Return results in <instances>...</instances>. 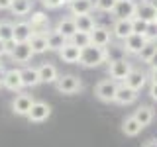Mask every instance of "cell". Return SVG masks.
Here are the masks:
<instances>
[{"label": "cell", "mask_w": 157, "mask_h": 147, "mask_svg": "<svg viewBox=\"0 0 157 147\" xmlns=\"http://www.w3.org/2000/svg\"><path fill=\"white\" fill-rule=\"evenodd\" d=\"M118 86H120V85H118L116 81H112V78H102V81H98L96 86H94V96H96L100 102L110 104V102L116 100Z\"/></svg>", "instance_id": "2"}, {"label": "cell", "mask_w": 157, "mask_h": 147, "mask_svg": "<svg viewBox=\"0 0 157 147\" xmlns=\"http://www.w3.org/2000/svg\"><path fill=\"white\" fill-rule=\"evenodd\" d=\"M67 6H69L71 16H82V14H92L94 2L92 0H71Z\"/></svg>", "instance_id": "18"}, {"label": "cell", "mask_w": 157, "mask_h": 147, "mask_svg": "<svg viewBox=\"0 0 157 147\" xmlns=\"http://www.w3.org/2000/svg\"><path fill=\"white\" fill-rule=\"evenodd\" d=\"M57 53H59V59L63 63H71V65L78 63V59H81V47H77L73 41H67Z\"/></svg>", "instance_id": "14"}, {"label": "cell", "mask_w": 157, "mask_h": 147, "mask_svg": "<svg viewBox=\"0 0 157 147\" xmlns=\"http://www.w3.org/2000/svg\"><path fill=\"white\" fill-rule=\"evenodd\" d=\"M33 55H36V53L32 51V47H29L28 41L12 43V47H10V57H12V61L14 63H20V65H26V63H29Z\"/></svg>", "instance_id": "5"}, {"label": "cell", "mask_w": 157, "mask_h": 147, "mask_svg": "<svg viewBox=\"0 0 157 147\" xmlns=\"http://www.w3.org/2000/svg\"><path fill=\"white\" fill-rule=\"evenodd\" d=\"M51 116V106L47 104V102H41V100H36L32 104V110L28 112V120L33 122V124H41V122H45L47 118Z\"/></svg>", "instance_id": "6"}, {"label": "cell", "mask_w": 157, "mask_h": 147, "mask_svg": "<svg viewBox=\"0 0 157 147\" xmlns=\"http://www.w3.org/2000/svg\"><path fill=\"white\" fill-rule=\"evenodd\" d=\"M136 8H137L136 0H118L114 10H112V16H114V20L134 18L136 16Z\"/></svg>", "instance_id": "8"}, {"label": "cell", "mask_w": 157, "mask_h": 147, "mask_svg": "<svg viewBox=\"0 0 157 147\" xmlns=\"http://www.w3.org/2000/svg\"><path fill=\"white\" fill-rule=\"evenodd\" d=\"M41 4L47 10H57V8L63 6V0H41Z\"/></svg>", "instance_id": "35"}, {"label": "cell", "mask_w": 157, "mask_h": 147, "mask_svg": "<svg viewBox=\"0 0 157 147\" xmlns=\"http://www.w3.org/2000/svg\"><path fill=\"white\" fill-rule=\"evenodd\" d=\"M141 124L134 118V114L132 116H128V118H124V122H122V134L124 135H128V137H136V135H140L141 134Z\"/></svg>", "instance_id": "20"}, {"label": "cell", "mask_w": 157, "mask_h": 147, "mask_svg": "<svg viewBox=\"0 0 157 147\" xmlns=\"http://www.w3.org/2000/svg\"><path fill=\"white\" fill-rule=\"evenodd\" d=\"M69 41H73L77 47H86V45H90V33H86V32H77L75 36H73Z\"/></svg>", "instance_id": "30"}, {"label": "cell", "mask_w": 157, "mask_h": 147, "mask_svg": "<svg viewBox=\"0 0 157 147\" xmlns=\"http://www.w3.org/2000/svg\"><path fill=\"white\" fill-rule=\"evenodd\" d=\"M124 45H122V49H124L126 53H130V55H137V53L144 49V45L147 43V39L145 36H140V33H132L130 37H126L124 41Z\"/></svg>", "instance_id": "15"}, {"label": "cell", "mask_w": 157, "mask_h": 147, "mask_svg": "<svg viewBox=\"0 0 157 147\" xmlns=\"http://www.w3.org/2000/svg\"><path fill=\"white\" fill-rule=\"evenodd\" d=\"M55 29H57V32H61L67 39H71V37L77 33L75 18H73V16H65V18H61V20L57 22V28H55Z\"/></svg>", "instance_id": "21"}, {"label": "cell", "mask_w": 157, "mask_h": 147, "mask_svg": "<svg viewBox=\"0 0 157 147\" xmlns=\"http://www.w3.org/2000/svg\"><path fill=\"white\" fill-rule=\"evenodd\" d=\"M0 67H2V63H0Z\"/></svg>", "instance_id": "44"}, {"label": "cell", "mask_w": 157, "mask_h": 147, "mask_svg": "<svg viewBox=\"0 0 157 147\" xmlns=\"http://www.w3.org/2000/svg\"><path fill=\"white\" fill-rule=\"evenodd\" d=\"M136 16L141 18L147 24H155L157 22V4H153L151 0H141V2H137Z\"/></svg>", "instance_id": "7"}, {"label": "cell", "mask_w": 157, "mask_h": 147, "mask_svg": "<svg viewBox=\"0 0 157 147\" xmlns=\"http://www.w3.org/2000/svg\"><path fill=\"white\" fill-rule=\"evenodd\" d=\"M75 18V24H77V32H86L90 33L92 29H94V18L90 16V14H82V16H73Z\"/></svg>", "instance_id": "28"}, {"label": "cell", "mask_w": 157, "mask_h": 147, "mask_svg": "<svg viewBox=\"0 0 157 147\" xmlns=\"http://www.w3.org/2000/svg\"><path fill=\"white\" fill-rule=\"evenodd\" d=\"M132 69L134 67H132V63L128 61V59H114V61H110V65H108V77L116 82H124Z\"/></svg>", "instance_id": "4"}, {"label": "cell", "mask_w": 157, "mask_h": 147, "mask_svg": "<svg viewBox=\"0 0 157 147\" xmlns=\"http://www.w3.org/2000/svg\"><path fill=\"white\" fill-rule=\"evenodd\" d=\"M55 88L57 92H61V94H78V92L85 88V85H82V81L78 78L77 75H63L59 77L55 81Z\"/></svg>", "instance_id": "3"}, {"label": "cell", "mask_w": 157, "mask_h": 147, "mask_svg": "<svg viewBox=\"0 0 157 147\" xmlns=\"http://www.w3.org/2000/svg\"><path fill=\"white\" fill-rule=\"evenodd\" d=\"M110 59V53H108L106 47H96V45H86L81 49V59H78V65L81 67H86V69H92V67H98L102 63H106Z\"/></svg>", "instance_id": "1"}, {"label": "cell", "mask_w": 157, "mask_h": 147, "mask_svg": "<svg viewBox=\"0 0 157 147\" xmlns=\"http://www.w3.org/2000/svg\"><path fill=\"white\" fill-rule=\"evenodd\" d=\"M132 33H134V28H132V18L114 20V24H112V37L124 41V39L130 37Z\"/></svg>", "instance_id": "10"}, {"label": "cell", "mask_w": 157, "mask_h": 147, "mask_svg": "<svg viewBox=\"0 0 157 147\" xmlns=\"http://www.w3.org/2000/svg\"><path fill=\"white\" fill-rule=\"evenodd\" d=\"M32 28L28 22H16L14 24V43H22V41H29L32 37Z\"/></svg>", "instance_id": "23"}, {"label": "cell", "mask_w": 157, "mask_h": 147, "mask_svg": "<svg viewBox=\"0 0 157 147\" xmlns=\"http://www.w3.org/2000/svg\"><path fill=\"white\" fill-rule=\"evenodd\" d=\"M0 39L6 43H14V24L12 22H0Z\"/></svg>", "instance_id": "29"}, {"label": "cell", "mask_w": 157, "mask_h": 147, "mask_svg": "<svg viewBox=\"0 0 157 147\" xmlns=\"http://www.w3.org/2000/svg\"><path fill=\"white\" fill-rule=\"evenodd\" d=\"M12 6V0H0V10H10Z\"/></svg>", "instance_id": "38"}, {"label": "cell", "mask_w": 157, "mask_h": 147, "mask_svg": "<svg viewBox=\"0 0 157 147\" xmlns=\"http://www.w3.org/2000/svg\"><path fill=\"white\" fill-rule=\"evenodd\" d=\"M147 77H149V81H151V82H157V69H151Z\"/></svg>", "instance_id": "40"}, {"label": "cell", "mask_w": 157, "mask_h": 147, "mask_svg": "<svg viewBox=\"0 0 157 147\" xmlns=\"http://www.w3.org/2000/svg\"><path fill=\"white\" fill-rule=\"evenodd\" d=\"M134 118L141 124V127H147L151 122H153V118H155V110L151 106H140L134 112Z\"/></svg>", "instance_id": "25"}, {"label": "cell", "mask_w": 157, "mask_h": 147, "mask_svg": "<svg viewBox=\"0 0 157 147\" xmlns=\"http://www.w3.org/2000/svg\"><path fill=\"white\" fill-rule=\"evenodd\" d=\"M118 0H94V10H98V12H108L112 14V10H114Z\"/></svg>", "instance_id": "32"}, {"label": "cell", "mask_w": 157, "mask_h": 147, "mask_svg": "<svg viewBox=\"0 0 157 147\" xmlns=\"http://www.w3.org/2000/svg\"><path fill=\"white\" fill-rule=\"evenodd\" d=\"M144 36H145V39H147L149 43H157V22L147 26V29H145Z\"/></svg>", "instance_id": "34"}, {"label": "cell", "mask_w": 157, "mask_h": 147, "mask_svg": "<svg viewBox=\"0 0 157 147\" xmlns=\"http://www.w3.org/2000/svg\"><path fill=\"white\" fill-rule=\"evenodd\" d=\"M32 8H33L32 0H12V6H10L14 16H28V14H32Z\"/></svg>", "instance_id": "27"}, {"label": "cell", "mask_w": 157, "mask_h": 147, "mask_svg": "<svg viewBox=\"0 0 157 147\" xmlns=\"http://www.w3.org/2000/svg\"><path fill=\"white\" fill-rule=\"evenodd\" d=\"M155 51H157V43H149V41H147L145 45H144V49L137 53V57H140V61L147 63L151 57H153V53H155Z\"/></svg>", "instance_id": "31"}, {"label": "cell", "mask_w": 157, "mask_h": 147, "mask_svg": "<svg viewBox=\"0 0 157 147\" xmlns=\"http://www.w3.org/2000/svg\"><path fill=\"white\" fill-rule=\"evenodd\" d=\"M112 41V29H108L104 26H94V29L90 32V43L96 47H108Z\"/></svg>", "instance_id": "12"}, {"label": "cell", "mask_w": 157, "mask_h": 147, "mask_svg": "<svg viewBox=\"0 0 157 147\" xmlns=\"http://www.w3.org/2000/svg\"><path fill=\"white\" fill-rule=\"evenodd\" d=\"M37 73H39V81L41 82H47V85H55V81L59 78V73H57V67L51 65V63H41L37 67Z\"/></svg>", "instance_id": "19"}, {"label": "cell", "mask_w": 157, "mask_h": 147, "mask_svg": "<svg viewBox=\"0 0 157 147\" xmlns=\"http://www.w3.org/2000/svg\"><path fill=\"white\" fill-rule=\"evenodd\" d=\"M149 96H151V100L157 102V82H151V86H149Z\"/></svg>", "instance_id": "37"}, {"label": "cell", "mask_w": 157, "mask_h": 147, "mask_svg": "<svg viewBox=\"0 0 157 147\" xmlns=\"http://www.w3.org/2000/svg\"><path fill=\"white\" fill-rule=\"evenodd\" d=\"M20 73H22V82H24V86H28V88H33V86H37L39 82V73H37V67H24V69H20Z\"/></svg>", "instance_id": "22"}, {"label": "cell", "mask_w": 157, "mask_h": 147, "mask_svg": "<svg viewBox=\"0 0 157 147\" xmlns=\"http://www.w3.org/2000/svg\"><path fill=\"white\" fill-rule=\"evenodd\" d=\"M137 90H134V88H130L128 85H124L122 82L120 86H118V92H116V104L120 106H128V104H134V102L137 100Z\"/></svg>", "instance_id": "16"}, {"label": "cell", "mask_w": 157, "mask_h": 147, "mask_svg": "<svg viewBox=\"0 0 157 147\" xmlns=\"http://www.w3.org/2000/svg\"><path fill=\"white\" fill-rule=\"evenodd\" d=\"M29 47H32V51L39 55V53H45L49 51L47 49V36H41V33H33L32 37H29Z\"/></svg>", "instance_id": "26"}, {"label": "cell", "mask_w": 157, "mask_h": 147, "mask_svg": "<svg viewBox=\"0 0 157 147\" xmlns=\"http://www.w3.org/2000/svg\"><path fill=\"white\" fill-rule=\"evenodd\" d=\"M147 81H149L147 73H144L141 69H132V71H130V75L126 77L124 85H128L130 88H134V90H137V92H140L141 88H144V86L147 85Z\"/></svg>", "instance_id": "13"}, {"label": "cell", "mask_w": 157, "mask_h": 147, "mask_svg": "<svg viewBox=\"0 0 157 147\" xmlns=\"http://www.w3.org/2000/svg\"><path fill=\"white\" fill-rule=\"evenodd\" d=\"M33 98L26 94V92H20V94H16V98L12 100V112L16 116H28V112L32 110V104H33Z\"/></svg>", "instance_id": "9"}, {"label": "cell", "mask_w": 157, "mask_h": 147, "mask_svg": "<svg viewBox=\"0 0 157 147\" xmlns=\"http://www.w3.org/2000/svg\"><path fill=\"white\" fill-rule=\"evenodd\" d=\"M144 147H157V139H149V141H145Z\"/></svg>", "instance_id": "41"}, {"label": "cell", "mask_w": 157, "mask_h": 147, "mask_svg": "<svg viewBox=\"0 0 157 147\" xmlns=\"http://www.w3.org/2000/svg\"><path fill=\"white\" fill-rule=\"evenodd\" d=\"M69 2H71V0H63V4H69Z\"/></svg>", "instance_id": "43"}, {"label": "cell", "mask_w": 157, "mask_h": 147, "mask_svg": "<svg viewBox=\"0 0 157 147\" xmlns=\"http://www.w3.org/2000/svg\"><path fill=\"white\" fill-rule=\"evenodd\" d=\"M147 65H149L151 69H157V51L153 53V57H151L149 61H147Z\"/></svg>", "instance_id": "39"}, {"label": "cell", "mask_w": 157, "mask_h": 147, "mask_svg": "<svg viewBox=\"0 0 157 147\" xmlns=\"http://www.w3.org/2000/svg\"><path fill=\"white\" fill-rule=\"evenodd\" d=\"M67 41H69V39L63 36L61 32H57V29H49V33H47V49H49V51H59Z\"/></svg>", "instance_id": "24"}, {"label": "cell", "mask_w": 157, "mask_h": 147, "mask_svg": "<svg viewBox=\"0 0 157 147\" xmlns=\"http://www.w3.org/2000/svg\"><path fill=\"white\" fill-rule=\"evenodd\" d=\"M28 24L32 28V33H41V36L49 33V16H45L43 12H33Z\"/></svg>", "instance_id": "11"}, {"label": "cell", "mask_w": 157, "mask_h": 147, "mask_svg": "<svg viewBox=\"0 0 157 147\" xmlns=\"http://www.w3.org/2000/svg\"><path fill=\"white\" fill-rule=\"evenodd\" d=\"M147 26H149V24L144 22L141 18H137V16L132 18V28H134V33H140V36H144L145 29H147Z\"/></svg>", "instance_id": "33"}, {"label": "cell", "mask_w": 157, "mask_h": 147, "mask_svg": "<svg viewBox=\"0 0 157 147\" xmlns=\"http://www.w3.org/2000/svg\"><path fill=\"white\" fill-rule=\"evenodd\" d=\"M6 53H10V43H6V41L0 39V57L6 55Z\"/></svg>", "instance_id": "36"}, {"label": "cell", "mask_w": 157, "mask_h": 147, "mask_svg": "<svg viewBox=\"0 0 157 147\" xmlns=\"http://www.w3.org/2000/svg\"><path fill=\"white\" fill-rule=\"evenodd\" d=\"M4 88H8V90L12 92H18L24 88V82H22V73H20V69H10L6 71V77H4Z\"/></svg>", "instance_id": "17"}, {"label": "cell", "mask_w": 157, "mask_h": 147, "mask_svg": "<svg viewBox=\"0 0 157 147\" xmlns=\"http://www.w3.org/2000/svg\"><path fill=\"white\" fill-rule=\"evenodd\" d=\"M4 77H6V71H4V69L0 67V86L4 85Z\"/></svg>", "instance_id": "42"}]
</instances>
